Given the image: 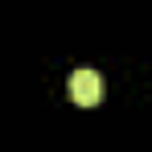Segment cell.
Listing matches in <instances>:
<instances>
[{"instance_id": "obj_1", "label": "cell", "mask_w": 152, "mask_h": 152, "mask_svg": "<svg viewBox=\"0 0 152 152\" xmlns=\"http://www.w3.org/2000/svg\"><path fill=\"white\" fill-rule=\"evenodd\" d=\"M70 99H74L78 107H95V103L103 99V78L95 74V70H74V74H70Z\"/></svg>"}]
</instances>
